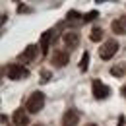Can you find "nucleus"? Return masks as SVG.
<instances>
[{
  "label": "nucleus",
  "instance_id": "f257e3e1",
  "mask_svg": "<svg viewBox=\"0 0 126 126\" xmlns=\"http://www.w3.org/2000/svg\"><path fill=\"white\" fill-rule=\"evenodd\" d=\"M45 107V95L41 93V91H35V93L29 95V99H27V103H25V109L27 112H31V114H37V112H41Z\"/></svg>",
  "mask_w": 126,
  "mask_h": 126
},
{
  "label": "nucleus",
  "instance_id": "f03ea898",
  "mask_svg": "<svg viewBox=\"0 0 126 126\" xmlns=\"http://www.w3.org/2000/svg\"><path fill=\"white\" fill-rule=\"evenodd\" d=\"M4 72H6L8 79H14V81L23 79V78L29 76V70H27L25 66H21V64H8V66L4 68Z\"/></svg>",
  "mask_w": 126,
  "mask_h": 126
},
{
  "label": "nucleus",
  "instance_id": "7ed1b4c3",
  "mask_svg": "<svg viewBox=\"0 0 126 126\" xmlns=\"http://www.w3.org/2000/svg\"><path fill=\"white\" fill-rule=\"evenodd\" d=\"M116 52H118V43H116L114 39L105 41V43H103V47L99 48V56H101L103 60H110Z\"/></svg>",
  "mask_w": 126,
  "mask_h": 126
},
{
  "label": "nucleus",
  "instance_id": "20e7f679",
  "mask_svg": "<svg viewBox=\"0 0 126 126\" xmlns=\"http://www.w3.org/2000/svg\"><path fill=\"white\" fill-rule=\"evenodd\" d=\"M70 60V54H68V50H64V48H54L52 50V56H50V62L54 64V66H58V68H62L66 66Z\"/></svg>",
  "mask_w": 126,
  "mask_h": 126
},
{
  "label": "nucleus",
  "instance_id": "39448f33",
  "mask_svg": "<svg viewBox=\"0 0 126 126\" xmlns=\"http://www.w3.org/2000/svg\"><path fill=\"white\" fill-rule=\"evenodd\" d=\"M91 89H93V97L95 99H107V97L110 95V89L103 83V81H99V79H93Z\"/></svg>",
  "mask_w": 126,
  "mask_h": 126
},
{
  "label": "nucleus",
  "instance_id": "423d86ee",
  "mask_svg": "<svg viewBox=\"0 0 126 126\" xmlns=\"http://www.w3.org/2000/svg\"><path fill=\"white\" fill-rule=\"evenodd\" d=\"M79 124V112L76 109H68L62 116V126H78Z\"/></svg>",
  "mask_w": 126,
  "mask_h": 126
},
{
  "label": "nucleus",
  "instance_id": "0eeeda50",
  "mask_svg": "<svg viewBox=\"0 0 126 126\" xmlns=\"http://www.w3.org/2000/svg\"><path fill=\"white\" fill-rule=\"evenodd\" d=\"M62 41L66 43L68 48H76L79 45V33L78 31H66L62 35Z\"/></svg>",
  "mask_w": 126,
  "mask_h": 126
},
{
  "label": "nucleus",
  "instance_id": "6e6552de",
  "mask_svg": "<svg viewBox=\"0 0 126 126\" xmlns=\"http://www.w3.org/2000/svg\"><path fill=\"white\" fill-rule=\"evenodd\" d=\"M14 124L16 126H27L29 124V118H27V109H17L14 110Z\"/></svg>",
  "mask_w": 126,
  "mask_h": 126
},
{
  "label": "nucleus",
  "instance_id": "1a4fd4ad",
  "mask_svg": "<svg viewBox=\"0 0 126 126\" xmlns=\"http://www.w3.org/2000/svg\"><path fill=\"white\" fill-rule=\"evenodd\" d=\"M37 48H41V47H37V45H29V47L19 54V60H21V62H31L33 58L37 56Z\"/></svg>",
  "mask_w": 126,
  "mask_h": 126
},
{
  "label": "nucleus",
  "instance_id": "9d476101",
  "mask_svg": "<svg viewBox=\"0 0 126 126\" xmlns=\"http://www.w3.org/2000/svg\"><path fill=\"white\" fill-rule=\"evenodd\" d=\"M50 39H52V31L48 29V31H45L43 35H41V54H47L48 52V47H50Z\"/></svg>",
  "mask_w": 126,
  "mask_h": 126
},
{
  "label": "nucleus",
  "instance_id": "9b49d317",
  "mask_svg": "<svg viewBox=\"0 0 126 126\" xmlns=\"http://www.w3.org/2000/svg\"><path fill=\"white\" fill-rule=\"evenodd\" d=\"M109 72H110V76H114V78H124V76H126V62L114 64Z\"/></svg>",
  "mask_w": 126,
  "mask_h": 126
},
{
  "label": "nucleus",
  "instance_id": "f8f14e48",
  "mask_svg": "<svg viewBox=\"0 0 126 126\" xmlns=\"http://www.w3.org/2000/svg\"><path fill=\"white\" fill-rule=\"evenodd\" d=\"M89 39H91L93 43H99V41L103 39V29H101V27H93V29H91V35H89Z\"/></svg>",
  "mask_w": 126,
  "mask_h": 126
},
{
  "label": "nucleus",
  "instance_id": "ddd939ff",
  "mask_svg": "<svg viewBox=\"0 0 126 126\" xmlns=\"http://www.w3.org/2000/svg\"><path fill=\"white\" fill-rule=\"evenodd\" d=\"M87 68H89V52H83V56L79 60V70L81 72H87Z\"/></svg>",
  "mask_w": 126,
  "mask_h": 126
},
{
  "label": "nucleus",
  "instance_id": "4468645a",
  "mask_svg": "<svg viewBox=\"0 0 126 126\" xmlns=\"http://www.w3.org/2000/svg\"><path fill=\"white\" fill-rule=\"evenodd\" d=\"M97 16H99V12H95V10H93V12H87L85 16L81 17V21H93Z\"/></svg>",
  "mask_w": 126,
  "mask_h": 126
},
{
  "label": "nucleus",
  "instance_id": "2eb2a0df",
  "mask_svg": "<svg viewBox=\"0 0 126 126\" xmlns=\"http://www.w3.org/2000/svg\"><path fill=\"white\" fill-rule=\"evenodd\" d=\"M78 17H83V16H79L78 12H74V10L66 14V19H70V21H74V19H78Z\"/></svg>",
  "mask_w": 126,
  "mask_h": 126
},
{
  "label": "nucleus",
  "instance_id": "dca6fc26",
  "mask_svg": "<svg viewBox=\"0 0 126 126\" xmlns=\"http://www.w3.org/2000/svg\"><path fill=\"white\" fill-rule=\"evenodd\" d=\"M48 79H50V72H48V70H43V72H41V81L45 83V81H48Z\"/></svg>",
  "mask_w": 126,
  "mask_h": 126
},
{
  "label": "nucleus",
  "instance_id": "f3484780",
  "mask_svg": "<svg viewBox=\"0 0 126 126\" xmlns=\"http://www.w3.org/2000/svg\"><path fill=\"white\" fill-rule=\"evenodd\" d=\"M17 12H19V14H27V12H31V8H27V6H19Z\"/></svg>",
  "mask_w": 126,
  "mask_h": 126
},
{
  "label": "nucleus",
  "instance_id": "a211bd4d",
  "mask_svg": "<svg viewBox=\"0 0 126 126\" xmlns=\"http://www.w3.org/2000/svg\"><path fill=\"white\" fill-rule=\"evenodd\" d=\"M95 2H99V4H101V2H105V0H95Z\"/></svg>",
  "mask_w": 126,
  "mask_h": 126
},
{
  "label": "nucleus",
  "instance_id": "6ab92c4d",
  "mask_svg": "<svg viewBox=\"0 0 126 126\" xmlns=\"http://www.w3.org/2000/svg\"><path fill=\"white\" fill-rule=\"evenodd\" d=\"M87 126H97V124H87Z\"/></svg>",
  "mask_w": 126,
  "mask_h": 126
},
{
  "label": "nucleus",
  "instance_id": "aec40b11",
  "mask_svg": "<svg viewBox=\"0 0 126 126\" xmlns=\"http://www.w3.org/2000/svg\"><path fill=\"white\" fill-rule=\"evenodd\" d=\"M35 126H43V124H35Z\"/></svg>",
  "mask_w": 126,
  "mask_h": 126
}]
</instances>
